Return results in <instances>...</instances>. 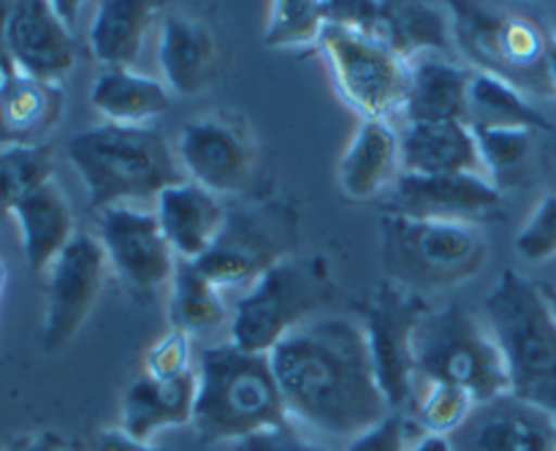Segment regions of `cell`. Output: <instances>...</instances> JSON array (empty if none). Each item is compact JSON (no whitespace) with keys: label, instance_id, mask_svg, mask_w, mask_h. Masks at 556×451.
<instances>
[{"label":"cell","instance_id":"cell-1","mask_svg":"<svg viewBox=\"0 0 556 451\" xmlns=\"http://www.w3.org/2000/svg\"><path fill=\"white\" fill-rule=\"evenodd\" d=\"M291 422L353 440L394 413L380 391L364 326L318 318L291 331L269 353Z\"/></svg>","mask_w":556,"mask_h":451},{"label":"cell","instance_id":"cell-2","mask_svg":"<svg viewBox=\"0 0 556 451\" xmlns=\"http://www.w3.org/2000/svg\"><path fill=\"white\" fill-rule=\"evenodd\" d=\"M193 429L204 443H239L261 429L291 422L269 353L228 342L201 348L195 362Z\"/></svg>","mask_w":556,"mask_h":451},{"label":"cell","instance_id":"cell-3","mask_svg":"<svg viewBox=\"0 0 556 451\" xmlns=\"http://www.w3.org/2000/svg\"><path fill=\"white\" fill-rule=\"evenodd\" d=\"M65 158L87 190V206H106L157 199L166 188L188 179L168 141L147 125L103 123L71 136Z\"/></svg>","mask_w":556,"mask_h":451},{"label":"cell","instance_id":"cell-4","mask_svg":"<svg viewBox=\"0 0 556 451\" xmlns=\"http://www.w3.org/2000/svg\"><path fill=\"white\" fill-rule=\"evenodd\" d=\"M483 315L503 351L510 394L556 422V318L541 286L505 270L483 302Z\"/></svg>","mask_w":556,"mask_h":451},{"label":"cell","instance_id":"cell-5","mask_svg":"<svg viewBox=\"0 0 556 451\" xmlns=\"http://www.w3.org/2000/svg\"><path fill=\"white\" fill-rule=\"evenodd\" d=\"M489 242L481 226L380 217V266L386 280L413 293L456 288L486 266Z\"/></svg>","mask_w":556,"mask_h":451},{"label":"cell","instance_id":"cell-6","mask_svg":"<svg viewBox=\"0 0 556 451\" xmlns=\"http://www.w3.org/2000/svg\"><path fill=\"white\" fill-rule=\"evenodd\" d=\"M334 297V275L324 255H288L266 270L233 304L228 335L233 346L271 353L277 342L309 324Z\"/></svg>","mask_w":556,"mask_h":451},{"label":"cell","instance_id":"cell-7","mask_svg":"<svg viewBox=\"0 0 556 451\" xmlns=\"http://www.w3.org/2000/svg\"><path fill=\"white\" fill-rule=\"evenodd\" d=\"M454 47L476 65L478 74H492L519 87L527 98H554L548 79V36L530 14L494 11L481 3H451Z\"/></svg>","mask_w":556,"mask_h":451},{"label":"cell","instance_id":"cell-8","mask_svg":"<svg viewBox=\"0 0 556 451\" xmlns=\"http://www.w3.org/2000/svg\"><path fill=\"white\" fill-rule=\"evenodd\" d=\"M416 375L445 380L476 402L510 391L508 367L486 321H478L465 304L429 310L413 337Z\"/></svg>","mask_w":556,"mask_h":451},{"label":"cell","instance_id":"cell-9","mask_svg":"<svg viewBox=\"0 0 556 451\" xmlns=\"http://www.w3.org/2000/svg\"><path fill=\"white\" fill-rule=\"evenodd\" d=\"M318 47L348 107L364 120L386 123L402 114L410 87V63L337 22H326Z\"/></svg>","mask_w":556,"mask_h":451},{"label":"cell","instance_id":"cell-10","mask_svg":"<svg viewBox=\"0 0 556 451\" xmlns=\"http://www.w3.org/2000/svg\"><path fill=\"white\" fill-rule=\"evenodd\" d=\"M296 245V215L291 206L269 201L244 206L228 221L217 242L195 261L201 275L220 291H248L266 270L293 255Z\"/></svg>","mask_w":556,"mask_h":451},{"label":"cell","instance_id":"cell-11","mask_svg":"<svg viewBox=\"0 0 556 451\" xmlns=\"http://www.w3.org/2000/svg\"><path fill=\"white\" fill-rule=\"evenodd\" d=\"M326 22L358 30L391 54L410 63L424 52L448 54L454 49L451 14L418 0H324Z\"/></svg>","mask_w":556,"mask_h":451},{"label":"cell","instance_id":"cell-12","mask_svg":"<svg viewBox=\"0 0 556 451\" xmlns=\"http://www.w3.org/2000/svg\"><path fill=\"white\" fill-rule=\"evenodd\" d=\"M421 293L383 280L364 308V335H367L369 356L380 391L394 413L405 411L416 380V359H413V337L418 324L429 313Z\"/></svg>","mask_w":556,"mask_h":451},{"label":"cell","instance_id":"cell-13","mask_svg":"<svg viewBox=\"0 0 556 451\" xmlns=\"http://www.w3.org/2000/svg\"><path fill=\"white\" fill-rule=\"evenodd\" d=\"M98 242L106 250L109 266L136 297H152L168 286L177 270V255L163 237L155 210L134 204L106 206L96 212Z\"/></svg>","mask_w":556,"mask_h":451},{"label":"cell","instance_id":"cell-14","mask_svg":"<svg viewBox=\"0 0 556 451\" xmlns=\"http://www.w3.org/2000/svg\"><path fill=\"white\" fill-rule=\"evenodd\" d=\"M177 158L195 185L215 196L237 193L253 177L255 141L239 114H201L179 128Z\"/></svg>","mask_w":556,"mask_h":451},{"label":"cell","instance_id":"cell-15","mask_svg":"<svg viewBox=\"0 0 556 451\" xmlns=\"http://www.w3.org/2000/svg\"><path fill=\"white\" fill-rule=\"evenodd\" d=\"M380 206L383 215L410 221L481 226L503 212V190L494 188L483 174H400V179L383 193Z\"/></svg>","mask_w":556,"mask_h":451},{"label":"cell","instance_id":"cell-16","mask_svg":"<svg viewBox=\"0 0 556 451\" xmlns=\"http://www.w3.org/2000/svg\"><path fill=\"white\" fill-rule=\"evenodd\" d=\"M106 250L92 234H76L74 242L54 259L47 277L43 348H65L81 329L98 302L106 277Z\"/></svg>","mask_w":556,"mask_h":451},{"label":"cell","instance_id":"cell-17","mask_svg":"<svg viewBox=\"0 0 556 451\" xmlns=\"http://www.w3.org/2000/svg\"><path fill=\"white\" fill-rule=\"evenodd\" d=\"M556 422L510 391L478 402L448 443L454 451H554Z\"/></svg>","mask_w":556,"mask_h":451},{"label":"cell","instance_id":"cell-18","mask_svg":"<svg viewBox=\"0 0 556 451\" xmlns=\"http://www.w3.org/2000/svg\"><path fill=\"white\" fill-rule=\"evenodd\" d=\"M5 49L22 74L58 82L74 68L76 38L47 0H20L11 5Z\"/></svg>","mask_w":556,"mask_h":451},{"label":"cell","instance_id":"cell-19","mask_svg":"<svg viewBox=\"0 0 556 451\" xmlns=\"http://www.w3.org/2000/svg\"><path fill=\"white\" fill-rule=\"evenodd\" d=\"M155 217L174 255L195 264L223 234L228 210L212 190L201 188L193 179H182L157 196Z\"/></svg>","mask_w":556,"mask_h":451},{"label":"cell","instance_id":"cell-20","mask_svg":"<svg viewBox=\"0 0 556 451\" xmlns=\"http://www.w3.org/2000/svg\"><path fill=\"white\" fill-rule=\"evenodd\" d=\"M402 174L440 177V174H483L476 134L462 120L443 123H405L400 130Z\"/></svg>","mask_w":556,"mask_h":451},{"label":"cell","instance_id":"cell-21","mask_svg":"<svg viewBox=\"0 0 556 451\" xmlns=\"http://www.w3.org/2000/svg\"><path fill=\"white\" fill-rule=\"evenodd\" d=\"M163 85L177 96H195L212 85L220 65V43L206 22L166 16L157 36Z\"/></svg>","mask_w":556,"mask_h":451},{"label":"cell","instance_id":"cell-22","mask_svg":"<svg viewBox=\"0 0 556 451\" xmlns=\"http://www.w3.org/2000/svg\"><path fill=\"white\" fill-rule=\"evenodd\" d=\"M65 109L58 82L27 76L14 63L0 76V141L9 147L41 145Z\"/></svg>","mask_w":556,"mask_h":451},{"label":"cell","instance_id":"cell-23","mask_svg":"<svg viewBox=\"0 0 556 451\" xmlns=\"http://www.w3.org/2000/svg\"><path fill=\"white\" fill-rule=\"evenodd\" d=\"M400 130L386 120H362L337 163V183L351 201L383 196L400 179Z\"/></svg>","mask_w":556,"mask_h":451},{"label":"cell","instance_id":"cell-24","mask_svg":"<svg viewBox=\"0 0 556 451\" xmlns=\"http://www.w3.org/2000/svg\"><path fill=\"white\" fill-rule=\"evenodd\" d=\"M195 389L199 378L185 373L179 378H152L141 373L128 386L119 408V429L136 440L152 443L157 433L168 427H182L193 422Z\"/></svg>","mask_w":556,"mask_h":451},{"label":"cell","instance_id":"cell-25","mask_svg":"<svg viewBox=\"0 0 556 451\" xmlns=\"http://www.w3.org/2000/svg\"><path fill=\"white\" fill-rule=\"evenodd\" d=\"M22 237V253L30 272H43L74 242L76 221L68 196L54 179L38 185L11 210Z\"/></svg>","mask_w":556,"mask_h":451},{"label":"cell","instance_id":"cell-26","mask_svg":"<svg viewBox=\"0 0 556 451\" xmlns=\"http://www.w3.org/2000/svg\"><path fill=\"white\" fill-rule=\"evenodd\" d=\"M476 71L445 60L440 54H424L410 63V87L402 109L405 123H467V96Z\"/></svg>","mask_w":556,"mask_h":451},{"label":"cell","instance_id":"cell-27","mask_svg":"<svg viewBox=\"0 0 556 451\" xmlns=\"http://www.w3.org/2000/svg\"><path fill=\"white\" fill-rule=\"evenodd\" d=\"M157 20L152 0H103L90 25V52L106 68H130Z\"/></svg>","mask_w":556,"mask_h":451},{"label":"cell","instance_id":"cell-28","mask_svg":"<svg viewBox=\"0 0 556 451\" xmlns=\"http://www.w3.org/2000/svg\"><path fill=\"white\" fill-rule=\"evenodd\" d=\"M90 103L114 125H141L172 109L163 82L130 68H106L90 87Z\"/></svg>","mask_w":556,"mask_h":451},{"label":"cell","instance_id":"cell-29","mask_svg":"<svg viewBox=\"0 0 556 451\" xmlns=\"http://www.w3.org/2000/svg\"><path fill=\"white\" fill-rule=\"evenodd\" d=\"M467 125L470 128H527L548 130L546 114L505 79L492 74H472L467 96Z\"/></svg>","mask_w":556,"mask_h":451},{"label":"cell","instance_id":"cell-30","mask_svg":"<svg viewBox=\"0 0 556 451\" xmlns=\"http://www.w3.org/2000/svg\"><path fill=\"white\" fill-rule=\"evenodd\" d=\"M228 318L223 291L206 280L199 266L190 261H177L172 283H168V324L188 337L210 335L220 329Z\"/></svg>","mask_w":556,"mask_h":451},{"label":"cell","instance_id":"cell-31","mask_svg":"<svg viewBox=\"0 0 556 451\" xmlns=\"http://www.w3.org/2000/svg\"><path fill=\"white\" fill-rule=\"evenodd\" d=\"M476 405L478 402L459 386L416 375L410 400H407V411H410L407 422L421 433V438H427V435L448 438L465 424V418L470 416Z\"/></svg>","mask_w":556,"mask_h":451},{"label":"cell","instance_id":"cell-32","mask_svg":"<svg viewBox=\"0 0 556 451\" xmlns=\"http://www.w3.org/2000/svg\"><path fill=\"white\" fill-rule=\"evenodd\" d=\"M486 179L497 190H508L525 179L532 161L535 130L527 128H472Z\"/></svg>","mask_w":556,"mask_h":451},{"label":"cell","instance_id":"cell-33","mask_svg":"<svg viewBox=\"0 0 556 451\" xmlns=\"http://www.w3.org/2000/svg\"><path fill=\"white\" fill-rule=\"evenodd\" d=\"M324 27L326 14L320 0H275L269 3L261 41L269 49L309 47L320 41Z\"/></svg>","mask_w":556,"mask_h":451},{"label":"cell","instance_id":"cell-34","mask_svg":"<svg viewBox=\"0 0 556 451\" xmlns=\"http://www.w3.org/2000/svg\"><path fill=\"white\" fill-rule=\"evenodd\" d=\"M54 158L47 145L0 150V212H11L30 190L49 183Z\"/></svg>","mask_w":556,"mask_h":451},{"label":"cell","instance_id":"cell-35","mask_svg":"<svg viewBox=\"0 0 556 451\" xmlns=\"http://www.w3.org/2000/svg\"><path fill=\"white\" fill-rule=\"evenodd\" d=\"M516 250L530 264H543V261L556 259V190L546 193L535 204L532 215L516 234Z\"/></svg>","mask_w":556,"mask_h":451},{"label":"cell","instance_id":"cell-36","mask_svg":"<svg viewBox=\"0 0 556 451\" xmlns=\"http://www.w3.org/2000/svg\"><path fill=\"white\" fill-rule=\"evenodd\" d=\"M193 362H190V337L177 329H168L161 340L152 342L141 373L152 375V378H179V375L193 373Z\"/></svg>","mask_w":556,"mask_h":451},{"label":"cell","instance_id":"cell-37","mask_svg":"<svg viewBox=\"0 0 556 451\" xmlns=\"http://www.w3.org/2000/svg\"><path fill=\"white\" fill-rule=\"evenodd\" d=\"M237 451H331L326 443L307 438L296 422L277 424V427L261 429V433L250 435V438L239 440Z\"/></svg>","mask_w":556,"mask_h":451},{"label":"cell","instance_id":"cell-38","mask_svg":"<svg viewBox=\"0 0 556 451\" xmlns=\"http://www.w3.org/2000/svg\"><path fill=\"white\" fill-rule=\"evenodd\" d=\"M413 443L416 440H410V427H407L405 416L402 413H389L383 422L369 427L367 433L348 440L345 451H410Z\"/></svg>","mask_w":556,"mask_h":451},{"label":"cell","instance_id":"cell-39","mask_svg":"<svg viewBox=\"0 0 556 451\" xmlns=\"http://www.w3.org/2000/svg\"><path fill=\"white\" fill-rule=\"evenodd\" d=\"M90 451H163V449H157V446L152 443H144V440L130 438L125 429L109 427L92 435Z\"/></svg>","mask_w":556,"mask_h":451},{"label":"cell","instance_id":"cell-40","mask_svg":"<svg viewBox=\"0 0 556 451\" xmlns=\"http://www.w3.org/2000/svg\"><path fill=\"white\" fill-rule=\"evenodd\" d=\"M5 451H65V443L54 433H33L16 438Z\"/></svg>","mask_w":556,"mask_h":451},{"label":"cell","instance_id":"cell-41","mask_svg":"<svg viewBox=\"0 0 556 451\" xmlns=\"http://www.w3.org/2000/svg\"><path fill=\"white\" fill-rule=\"evenodd\" d=\"M52 9L58 14V20L68 27L71 33L76 30V20H79L81 3H71V0H52Z\"/></svg>","mask_w":556,"mask_h":451},{"label":"cell","instance_id":"cell-42","mask_svg":"<svg viewBox=\"0 0 556 451\" xmlns=\"http://www.w3.org/2000/svg\"><path fill=\"white\" fill-rule=\"evenodd\" d=\"M11 5L14 3H3V0H0V76H3V71L11 65L9 49H5V25H9Z\"/></svg>","mask_w":556,"mask_h":451},{"label":"cell","instance_id":"cell-43","mask_svg":"<svg viewBox=\"0 0 556 451\" xmlns=\"http://www.w3.org/2000/svg\"><path fill=\"white\" fill-rule=\"evenodd\" d=\"M410 451H454L451 449L448 438H438V435H427V438L416 440L410 446Z\"/></svg>","mask_w":556,"mask_h":451},{"label":"cell","instance_id":"cell-44","mask_svg":"<svg viewBox=\"0 0 556 451\" xmlns=\"http://www.w3.org/2000/svg\"><path fill=\"white\" fill-rule=\"evenodd\" d=\"M546 65H548V79H552V90H554V98H556V36H552V41H548Z\"/></svg>","mask_w":556,"mask_h":451},{"label":"cell","instance_id":"cell-45","mask_svg":"<svg viewBox=\"0 0 556 451\" xmlns=\"http://www.w3.org/2000/svg\"><path fill=\"white\" fill-rule=\"evenodd\" d=\"M541 293H543V299H546V304H548V310H552V315L556 318V286H548V283H543Z\"/></svg>","mask_w":556,"mask_h":451},{"label":"cell","instance_id":"cell-46","mask_svg":"<svg viewBox=\"0 0 556 451\" xmlns=\"http://www.w3.org/2000/svg\"><path fill=\"white\" fill-rule=\"evenodd\" d=\"M3 286H5V270L3 264H0V293H3Z\"/></svg>","mask_w":556,"mask_h":451},{"label":"cell","instance_id":"cell-47","mask_svg":"<svg viewBox=\"0 0 556 451\" xmlns=\"http://www.w3.org/2000/svg\"><path fill=\"white\" fill-rule=\"evenodd\" d=\"M554 451H556V440H554Z\"/></svg>","mask_w":556,"mask_h":451}]
</instances>
